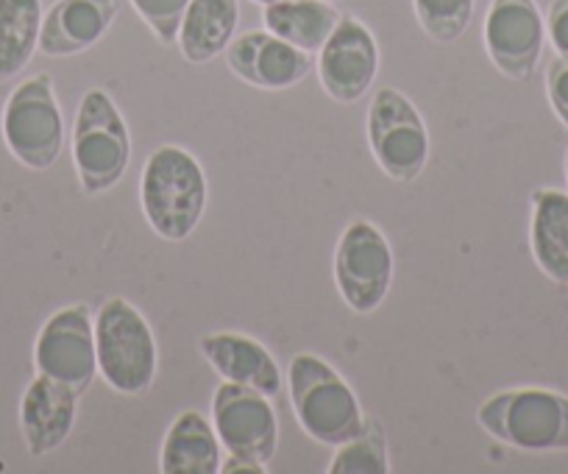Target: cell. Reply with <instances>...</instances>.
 I'll use <instances>...</instances> for the list:
<instances>
[{"instance_id":"28","label":"cell","mask_w":568,"mask_h":474,"mask_svg":"<svg viewBox=\"0 0 568 474\" xmlns=\"http://www.w3.org/2000/svg\"><path fill=\"white\" fill-rule=\"evenodd\" d=\"M251 3H256V7H271V3H278V0H251Z\"/></svg>"},{"instance_id":"18","label":"cell","mask_w":568,"mask_h":474,"mask_svg":"<svg viewBox=\"0 0 568 474\" xmlns=\"http://www.w3.org/2000/svg\"><path fill=\"white\" fill-rule=\"evenodd\" d=\"M221 438L201 413L184 411L168 430L160 468L165 474H217L221 472Z\"/></svg>"},{"instance_id":"20","label":"cell","mask_w":568,"mask_h":474,"mask_svg":"<svg viewBox=\"0 0 568 474\" xmlns=\"http://www.w3.org/2000/svg\"><path fill=\"white\" fill-rule=\"evenodd\" d=\"M341 18L343 14L329 0H278L262 12V23L271 34L307 53H318L324 48Z\"/></svg>"},{"instance_id":"30","label":"cell","mask_w":568,"mask_h":474,"mask_svg":"<svg viewBox=\"0 0 568 474\" xmlns=\"http://www.w3.org/2000/svg\"><path fill=\"white\" fill-rule=\"evenodd\" d=\"M329 3H341V0H329Z\"/></svg>"},{"instance_id":"1","label":"cell","mask_w":568,"mask_h":474,"mask_svg":"<svg viewBox=\"0 0 568 474\" xmlns=\"http://www.w3.org/2000/svg\"><path fill=\"white\" fill-rule=\"evenodd\" d=\"M140 201L162 241H187L206 210L204 168L182 145H160L142 168Z\"/></svg>"},{"instance_id":"11","label":"cell","mask_w":568,"mask_h":474,"mask_svg":"<svg viewBox=\"0 0 568 474\" xmlns=\"http://www.w3.org/2000/svg\"><path fill=\"white\" fill-rule=\"evenodd\" d=\"M483 34L490 62L507 79H532L546 40V23L535 0H494Z\"/></svg>"},{"instance_id":"6","label":"cell","mask_w":568,"mask_h":474,"mask_svg":"<svg viewBox=\"0 0 568 474\" xmlns=\"http://www.w3.org/2000/svg\"><path fill=\"white\" fill-rule=\"evenodd\" d=\"M3 140L29 171H48L64 145L62 107L48 73L20 81L3 107Z\"/></svg>"},{"instance_id":"17","label":"cell","mask_w":568,"mask_h":474,"mask_svg":"<svg viewBox=\"0 0 568 474\" xmlns=\"http://www.w3.org/2000/svg\"><path fill=\"white\" fill-rule=\"evenodd\" d=\"M237 0H190L179 26V51L190 64H206L226 53L237 31Z\"/></svg>"},{"instance_id":"25","label":"cell","mask_w":568,"mask_h":474,"mask_svg":"<svg viewBox=\"0 0 568 474\" xmlns=\"http://www.w3.org/2000/svg\"><path fill=\"white\" fill-rule=\"evenodd\" d=\"M546 95L557 118L568 127V59H551L549 73H546Z\"/></svg>"},{"instance_id":"24","label":"cell","mask_w":568,"mask_h":474,"mask_svg":"<svg viewBox=\"0 0 568 474\" xmlns=\"http://www.w3.org/2000/svg\"><path fill=\"white\" fill-rule=\"evenodd\" d=\"M190 0H131L134 12L140 14L142 23L149 26L162 46H173L179 37L184 12Z\"/></svg>"},{"instance_id":"13","label":"cell","mask_w":568,"mask_h":474,"mask_svg":"<svg viewBox=\"0 0 568 474\" xmlns=\"http://www.w3.org/2000/svg\"><path fill=\"white\" fill-rule=\"evenodd\" d=\"M226 64L237 79L260 90H287L313 73V53L284 42L271 31H248L229 42Z\"/></svg>"},{"instance_id":"27","label":"cell","mask_w":568,"mask_h":474,"mask_svg":"<svg viewBox=\"0 0 568 474\" xmlns=\"http://www.w3.org/2000/svg\"><path fill=\"white\" fill-rule=\"evenodd\" d=\"M221 472H256V474H262V472H265V466H260V463H254V461H245V457L229 455L226 461L221 463Z\"/></svg>"},{"instance_id":"12","label":"cell","mask_w":568,"mask_h":474,"mask_svg":"<svg viewBox=\"0 0 568 474\" xmlns=\"http://www.w3.org/2000/svg\"><path fill=\"white\" fill-rule=\"evenodd\" d=\"M315 68L326 95L337 103H357L379 73V46L368 26L348 14L324 42Z\"/></svg>"},{"instance_id":"5","label":"cell","mask_w":568,"mask_h":474,"mask_svg":"<svg viewBox=\"0 0 568 474\" xmlns=\"http://www.w3.org/2000/svg\"><path fill=\"white\" fill-rule=\"evenodd\" d=\"M129 160V127L112 95L95 87L81 98L73 123V162L81 188L90 195L106 193L125 177Z\"/></svg>"},{"instance_id":"19","label":"cell","mask_w":568,"mask_h":474,"mask_svg":"<svg viewBox=\"0 0 568 474\" xmlns=\"http://www.w3.org/2000/svg\"><path fill=\"white\" fill-rule=\"evenodd\" d=\"M529 241L540 271L557 285H568V193L538 190L532 195Z\"/></svg>"},{"instance_id":"14","label":"cell","mask_w":568,"mask_h":474,"mask_svg":"<svg viewBox=\"0 0 568 474\" xmlns=\"http://www.w3.org/2000/svg\"><path fill=\"white\" fill-rule=\"evenodd\" d=\"M81 396L59 380L37 374L20 402V430L34 457L51 455L70 438Z\"/></svg>"},{"instance_id":"26","label":"cell","mask_w":568,"mask_h":474,"mask_svg":"<svg viewBox=\"0 0 568 474\" xmlns=\"http://www.w3.org/2000/svg\"><path fill=\"white\" fill-rule=\"evenodd\" d=\"M546 31H549L557 57L568 59V0H555V3H551Z\"/></svg>"},{"instance_id":"3","label":"cell","mask_w":568,"mask_h":474,"mask_svg":"<svg viewBox=\"0 0 568 474\" xmlns=\"http://www.w3.org/2000/svg\"><path fill=\"white\" fill-rule=\"evenodd\" d=\"M95 352L98 372L114 394L140 396L154 383L160 363L154 332L145 315L125 299H106L98 307Z\"/></svg>"},{"instance_id":"9","label":"cell","mask_w":568,"mask_h":474,"mask_svg":"<svg viewBox=\"0 0 568 474\" xmlns=\"http://www.w3.org/2000/svg\"><path fill=\"white\" fill-rule=\"evenodd\" d=\"M34 366L45 377L70 385L79 396L90 391L98 374V352L95 321L87 304H70L45 321L34 343Z\"/></svg>"},{"instance_id":"16","label":"cell","mask_w":568,"mask_h":474,"mask_svg":"<svg viewBox=\"0 0 568 474\" xmlns=\"http://www.w3.org/2000/svg\"><path fill=\"white\" fill-rule=\"evenodd\" d=\"M118 0H57L42 18L40 51L45 57L84 53L112 29Z\"/></svg>"},{"instance_id":"15","label":"cell","mask_w":568,"mask_h":474,"mask_svg":"<svg viewBox=\"0 0 568 474\" xmlns=\"http://www.w3.org/2000/svg\"><path fill=\"white\" fill-rule=\"evenodd\" d=\"M201 354L226 383L260 391L267 400L282 394V369L260 341L240 332H212L201 337Z\"/></svg>"},{"instance_id":"22","label":"cell","mask_w":568,"mask_h":474,"mask_svg":"<svg viewBox=\"0 0 568 474\" xmlns=\"http://www.w3.org/2000/svg\"><path fill=\"white\" fill-rule=\"evenodd\" d=\"M329 474H387L390 457H387V435L376 418L365 416L363 427L348 441L337 444L332 457Z\"/></svg>"},{"instance_id":"8","label":"cell","mask_w":568,"mask_h":474,"mask_svg":"<svg viewBox=\"0 0 568 474\" xmlns=\"http://www.w3.org/2000/svg\"><path fill=\"white\" fill-rule=\"evenodd\" d=\"M335 285L354 313L382 307L393 285V249L379 226L354 221L343 229L335 249Z\"/></svg>"},{"instance_id":"7","label":"cell","mask_w":568,"mask_h":474,"mask_svg":"<svg viewBox=\"0 0 568 474\" xmlns=\"http://www.w3.org/2000/svg\"><path fill=\"white\" fill-rule=\"evenodd\" d=\"M368 145L376 165L396 182H415L429 162V132L404 92L382 87L368 107Z\"/></svg>"},{"instance_id":"23","label":"cell","mask_w":568,"mask_h":474,"mask_svg":"<svg viewBox=\"0 0 568 474\" xmlns=\"http://www.w3.org/2000/svg\"><path fill=\"white\" fill-rule=\"evenodd\" d=\"M477 0H413L415 20L429 40L452 46L466 34Z\"/></svg>"},{"instance_id":"29","label":"cell","mask_w":568,"mask_h":474,"mask_svg":"<svg viewBox=\"0 0 568 474\" xmlns=\"http://www.w3.org/2000/svg\"><path fill=\"white\" fill-rule=\"evenodd\" d=\"M566 177H568V151H566Z\"/></svg>"},{"instance_id":"21","label":"cell","mask_w":568,"mask_h":474,"mask_svg":"<svg viewBox=\"0 0 568 474\" xmlns=\"http://www.w3.org/2000/svg\"><path fill=\"white\" fill-rule=\"evenodd\" d=\"M42 0H0V81L23 73L40 48Z\"/></svg>"},{"instance_id":"2","label":"cell","mask_w":568,"mask_h":474,"mask_svg":"<svg viewBox=\"0 0 568 474\" xmlns=\"http://www.w3.org/2000/svg\"><path fill=\"white\" fill-rule=\"evenodd\" d=\"M287 391L298 424L313 441L337 446L363 427V407L352 385L318 354L302 352L287 369Z\"/></svg>"},{"instance_id":"4","label":"cell","mask_w":568,"mask_h":474,"mask_svg":"<svg viewBox=\"0 0 568 474\" xmlns=\"http://www.w3.org/2000/svg\"><path fill=\"white\" fill-rule=\"evenodd\" d=\"M477 422L490 438L527 452H568V396L546 389L499 391Z\"/></svg>"},{"instance_id":"10","label":"cell","mask_w":568,"mask_h":474,"mask_svg":"<svg viewBox=\"0 0 568 474\" xmlns=\"http://www.w3.org/2000/svg\"><path fill=\"white\" fill-rule=\"evenodd\" d=\"M212 427L229 455L245 457L260 466H267V461H273L276 455V411L260 391H251L237 383L217 385L215 396H212Z\"/></svg>"}]
</instances>
